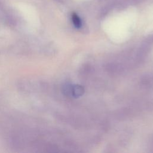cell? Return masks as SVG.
<instances>
[{
	"label": "cell",
	"instance_id": "obj_1",
	"mask_svg": "<svg viewBox=\"0 0 153 153\" xmlns=\"http://www.w3.org/2000/svg\"><path fill=\"white\" fill-rule=\"evenodd\" d=\"M71 94L74 97H79L84 93V88L80 85H73L70 89Z\"/></svg>",
	"mask_w": 153,
	"mask_h": 153
},
{
	"label": "cell",
	"instance_id": "obj_2",
	"mask_svg": "<svg viewBox=\"0 0 153 153\" xmlns=\"http://www.w3.org/2000/svg\"><path fill=\"white\" fill-rule=\"evenodd\" d=\"M72 21L74 26L76 28L78 29L81 27V26H82L81 20L80 18L79 17V16L76 14L73 13V14L72 16Z\"/></svg>",
	"mask_w": 153,
	"mask_h": 153
}]
</instances>
